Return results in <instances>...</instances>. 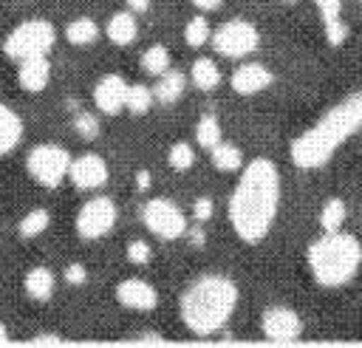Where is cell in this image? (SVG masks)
I'll return each mask as SVG.
<instances>
[{
    "label": "cell",
    "instance_id": "obj_1",
    "mask_svg": "<svg viewBox=\"0 0 362 348\" xmlns=\"http://www.w3.org/2000/svg\"><path fill=\"white\" fill-rule=\"evenodd\" d=\"M280 209V170L272 158H252L240 167L238 184L229 195V224L243 243H260Z\"/></svg>",
    "mask_w": 362,
    "mask_h": 348
},
{
    "label": "cell",
    "instance_id": "obj_2",
    "mask_svg": "<svg viewBox=\"0 0 362 348\" xmlns=\"http://www.w3.org/2000/svg\"><path fill=\"white\" fill-rule=\"evenodd\" d=\"M362 130V91L348 93L331 105L311 127H305L288 144V156L300 170H317L328 164L337 150Z\"/></svg>",
    "mask_w": 362,
    "mask_h": 348
},
{
    "label": "cell",
    "instance_id": "obj_3",
    "mask_svg": "<svg viewBox=\"0 0 362 348\" xmlns=\"http://www.w3.org/2000/svg\"><path fill=\"white\" fill-rule=\"evenodd\" d=\"M238 300H240L238 283L226 274L209 272L187 283L178 300V314H181V323L192 334L206 337V334L221 331L229 323V317L238 308Z\"/></svg>",
    "mask_w": 362,
    "mask_h": 348
},
{
    "label": "cell",
    "instance_id": "obj_4",
    "mask_svg": "<svg viewBox=\"0 0 362 348\" xmlns=\"http://www.w3.org/2000/svg\"><path fill=\"white\" fill-rule=\"evenodd\" d=\"M308 272L317 286L339 289L351 283L362 266V243L351 232H322L305 252Z\"/></svg>",
    "mask_w": 362,
    "mask_h": 348
},
{
    "label": "cell",
    "instance_id": "obj_5",
    "mask_svg": "<svg viewBox=\"0 0 362 348\" xmlns=\"http://www.w3.org/2000/svg\"><path fill=\"white\" fill-rule=\"evenodd\" d=\"M57 42V28L54 23L34 17V20H23L20 25H14L6 40H3V54L14 62L28 59V57H42L54 48Z\"/></svg>",
    "mask_w": 362,
    "mask_h": 348
},
{
    "label": "cell",
    "instance_id": "obj_6",
    "mask_svg": "<svg viewBox=\"0 0 362 348\" xmlns=\"http://www.w3.org/2000/svg\"><path fill=\"white\" fill-rule=\"evenodd\" d=\"M68 170H71V153L62 144L42 141V144H34L25 156V173L31 175L34 184L45 190L59 187L68 178Z\"/></svg>",
    "mask_w": 362,
    "mask_h": 348
},
{
    "label": "cell",
    "instance_id": "obj_7",
    "mask_svg": "<svg viewBox=\"0 0 362 348\" xmlns=\"http://www.w3.org/2000/svg\"><path fill=\"white\" fill-rule=\"evenodd\" d=\"M209 42H212L218 57L243 59L260 48V31L249 20H226L218 28H212Z\"/></svg>",
    "mask_w": 362,
    "mask_h": 348
},
{
    "label": "cell",
    "instance_id": "obj_8",
    "mask_svg": "<svg viewBox=\"0 0 362 348\" xmlns=\"http://www.w3.org/2000/svg\"><path fill=\"white\" fill-rule=\"evenodd\" d=\"M141 224L147 226L150 235L161 240H178L187 232V215L170 198H150L141 207Z\"/></svg>",
    "mask_w": 362,
    "mask_h": 348
},
{
    "label": "cell",
    "instance_id": "obj_9",
    "mask_svg": "<svg viewBox=\"0 0 362 348\" xmlns=\"http://www.w3.org/2000/svg\"><path fill=\"white\" fill-rule=\"evenodd\" d=\"M116 218H119V212H116L113 198L93 195L79 207V212L74 218V229L82 240H99V238L110 235V229L116 226Z\"/></svg>",
    "mask_w": 362,
    "mask_h": 348
},
{
    "label": "cell",
    "instance_id": "obj_10",
    "mask_svg": "<svg viewBox=\"0 0 362 348\" xmlns=\"http://www.w3.org/2000/svg\"><path fill=\"white\" fill-rule=\"evenodd\" d=\"M260 331L272 342H294L303 334V317L288 306H269L260 314Z\"/></svg>",
    "mask_w": 362,
    "mask_h": 348
},
{
    "label": "cell",
    "instance_id": "obj_11",
    "mask_svg": "<svg viewBox=\"0 0 362 348\" xmlns=\"http://www.w3.org/2000/svg\"><path fill=\"white\" fill-rule=\"evenodd\" d=\"M107 178H110V167H107V161H105L102 156H96V153H82V156L71 158L68 181H71L76 190H85V192L99 190V187L107 184Z\"/></svg>",
    "mask_w": 362,
    "mask_h": 348
},
{
    "label": "cell",
    "instance_id": "obj_12",
    "mask_svg": "<svg viewBox=\"0 0 362 348\" xmlns=\"http://www.w3.org/2000/svg\"><path fill=\"white\" fill-rule=\"evenodd\" d=\"M124 96H127V79L122 74H105L93 85V105L105 116H119L124 110Z\"/></svg>",
    "mask_w": 362,
    "mask_h": 348
},
{
    "label": "cell",
    "instance_id": "obj_13",
    "mask_svg": "<svg viewBox=\"0 0 362 348\" xmlns=\"http://www.w3.org/2000/svg\"><path fill=\"white\" fill-rule=\"evenodd\" d=\"M116 300H119V306H124L130 311H153L158 306V291L150 280L124 277L116 283Z\"/></svg>",
    "mask_w": 362,
    "mask_h": 348
},
{
    "label": "cell",
    "instance_id": "obj_14",
    "mask_svg": "<svg viewBox=\"0 0 362 348\" xmlns=\"http://www.w3.org/2000/svg\"><path fill=\"white\" fill-rule=\"evenodd\" d=\"M272 82H274V74L263 62H240L229 76L232 91L240 96H255V93L266 91Z\"/></svg>",
    "mask_w": 362,
    "mask_h": 348
},
{
    "label": "cell",
    "instance_id": "obj_15",
    "mask_svg": "<svg viewBox=\"0 0 362 348\" xmlns=\"http://www.w3.org/2000/svg\"><path fill=\"white\" fill-rule=\"evenodd\" d=\"M17 82L25 93H40L48 88L51 82V62H48V54L42 57H28V59H20L17 62Z\"/></svg>",
    "mask_w": 362,
    "mask_h": 348
},
{
    "label": "cell",
    "instance_id": "obj_16",
    "mask_svg": "<svg viewBox=\"0 0 362 348\" xmlns=\"http://www.w3.org/2000/svg\"><path fill=\"white\" fill-rule=\"evenodd\" d=\"M105 37H107L113 45H119V48L133 45L136 37H139V20H136V14H133L130 8L110 14V20H107V25H105Z\"/></svg>",
    "mask_w": 362,
    "mask_h": 348
},
{
    "label": "cell",
    "instance_id": "obj_17",
    "mask_svg": "<svg viewBox=\"0 0 362 348\" xmlns=\"http://www.w3.org/2000/svg\"><path fill=\"white\" fill-rule=\"evenodd\" d=\"M23 289H25V294H28L31 300L45 303V300H51L54 291H57V274H54L48 266H31V269L25 272V277H23Z\"/></svg>",
    "mask_w": 362,
    "mask_h": 348
},
{
    "label": "cell",
    "instance_id": "obj_18",
    "mask_svg": "<svg viewBox=\"0 0 362 348\" xmlns=\"http://www.w3.org/2000/svg\"><path fill=\"white\" fill-rule=\"evenodd\" d=\"M23 119L14 108L0 102V156H8L23 141Z\"/></svg>",
    "mask_w": 362,
    "mask_h": 348
},
{
    "label": "cell",
    "instance_id": "obj_19",
    "mask_svg": "<svg viewBox=\"0 0 362 348\" xmlns=\"http://www.w3.org/2000/svg\"><path fill=\"white\" fill-rule=\"evenodd\" d=\"M184 91H187V76L181 71H170V68L153 85V96L158 105H175L184 96Z\"/></svg>",
    "mask_w": 362,
    "mask_h": 348
},
{
    "label": "cell",
    "instance_id": "obj_20",
    "mask_svg": "<svg viewBox=\"0 0 362 348\" xmlns=\"http://www.w3.org/2000/svg\"><path fill=\"white\" fill-rule=\"evenodd\" d=\"M189 82H192L198 91H215V88L223 82V74H221V68H218L215 59L198 57V59L189 65Z\"/></svg>",
    "mask_w": 362,
    "mask_h": 348
},
{
    "label": "cell",
    "instance_id": "obj_21",
    "mask_svg": "<svg viewBox=\"0 0 362 348\" xmlns=\"http://www.w3.org/2000/svg\"><path fill=\"white\" fill-rule=\"evenodd\" d=\"M99 23L93 20V17H74L68 25H65V31H62V37L71 42V45H76V48H85V45H93L96 40H99Z\"/></svg>",
    "mask_w": 362,
    "mask_h": 348
},
{
    "label": "cell",
    "instance_id": "obj_22",
    "mask_svg": "<svg viewBox=\"0 0 362 348\" xmlns=\"http://www.w3.org/2000/svg\"><path fill=\"white\" fill-rule=\"evenodd\" d=\"M209 161H212V167L221 170V173H238V170L243 167V150H240L238 144L221 139V141L209 150Z\"/></svg>",
    "mask_w": 362,
    "mask_h": 348
},
{
    "label": "cell",
    "instance_id": "obj_23",
    "mask_svg": "<svg viewBox=\"0 0 362 348\" xmlns=\"http://www.w3.org/2000/svg\"><path fill=\"white\" fill-rule=\"evenodd\" d=\"M320 229L322 232H339L345 226V218H348V207L342 198H328L320 209Z\"/></svg>",
    "mask_w": 362,
    "mask_h": 348
},
{
    "label": "cell",
    "instance_id": "obj_24",
    "mask_svg": "<svg viewBox=\"0 0 362 348\" xmlns=\"http://www.w3.org/2000/svg\"><path fill=\"white\" fill-rule=\"evenodd\" d=\"M141 71L150 74V76H161L167 68H170V48L161 45V42H153L150 48L141 51Z\"/></svg>",
    "mask_w": 362,
    "mask_h": 348
},
{
    "label": "cell",
    "instance_id": "obj_25",
    "mask_svg": "<svg viewBox=\"0 0 362 348\" xmlns=\"http://www.w3.org/2000/svg\"><path fill=\"white\" fill-rule=\"evenodd\" d=\"M156 96H153V88L141 85V82H133L127 85V96H124V110L133 113V116H144L150 108H153Z\"/></svg>",
    "mask_w": 362,
    "mask_h": 348
},
{
    "label": "cell",
    "instance_id": "obj_26",
    "mask_svg": "<svg viewBox=\"0 0 362 348\" xmlns=\"http://www.w3.org/2000/svg\"><path fill=\"white\" fill-rule=\"evenodd\" d=\"M48 224H51V212L45 207H34L20 218L17 232H20V238H40L48 229Z\"/></svg>",
    "mask_w": 362,
    "mask_h": 348
},
{
    "label": "cell",
    "instance_id": "obj_27",
    "mask_svg": "<svg viewBox=\"0 0 362 348\" xmlns=\"http://www.w3.org/2000/svg\"><path fill=\"white\" fill-rule=\"evenodd\" d=\"M221 139H223V133H221V122H218V116L204 113V116L195 122V144L204 147V150H212Z\"/></svg>",
    "mask_w": 362,
    "mask_h": 348
},
{
    "label": "cell",
    "instance_id": "obj_28",
    "mask_svg": "<svg viewBox=\"0 0 362 348\" xmlns=\"http://www.w3.org/2000/svg\"><path fill=\"white\" fill-rule=\"evenodd\" d=\"M209 37H212V28H209V20H206L204 14H195V17L187 20V25H184V42H187L189 48L206 45Z\"/></svg>",
    "mask_w": 362,
    "mask_h": 348
},
{
    "label": "cell",
    "instance_id": "obj_29",
    "mask_svg": "<svg viewBox=\"0 0 362 348\" xmlns=\"http://www.w3.org/2000/svg\"><path fill=\"white\" fill-rule=\"evenodd\" d=\"M167 164L175 173H187L195 164V147L189 141H173L170 150H167Z\"/></svg>",
    "mask_w": 362,
    "mask_h": 348
},
{
    "label": "cell",
    "instance_id": "obj_30",
    "mask_svg": "<svg viewBox=\"0 0 362 348\" xmlns=\"http://www.w3.org/2000/svg\"><path fill=\"white\" fill-rule=\"evenodd\" d=\"M74 130H76V136H79V139H85V141L99 139V133H102L99 116H96V113H90V110H76V116H74Z\"/></svg>",
    "mask_w": 362,
    "mask_h": 348
},
{
    "label": "cell",
    "instance_id": "obj_31",
    "mask_svg": "<svg viewBox=\"0 0 362 348\" xmlns=\"http://www.w3.org/2000/svg\"><path fill=\"white\" fill-rule=\"evenodd\" d=\"M124 255H127V260H130L133 266H147V263L153 260V246H150L147 240L136 238V240H130V243H127Z\"/></svg>",
    "mask_w": 362,
    "mask_h": 348
},
{
    "label": "cell",
    "instance_id": "obj_32",
    "mask_svg": "<svg viewBox=\"0 0 362 348\" xmlns=\"http://www.w3.org/2000/svg\"><path fill=\"white\" fill-rule=\"evenodd\" d=\"M322 31H325L328 45H342L348 40V25H345L342 17L339 20H331V23H322Z\"/></svg>",
    "mask_w": 362,
    "mask_h": 348
},
{
    "label": "cell",
    "instance_id": "obj_33",
    "mask_svg": "<svg viewBox=\"0 0 362 348\" xmlns=\"http://www.w3.org/2000/svg\"><path fill=\"white\" fill-rule=\"evenodd\" d=\"M212 212H215V201L209 195H201V198L192 201V218H195V224H206L212 218Z\"/></svg>",
    "mask_w": 362,
    "mask_h": 348
},
{
    "label": "cell",
    "instance_id": "obj_34",
    "mask_svg": "<svg viewBox=\"0 0 362 348\" xmlns=\"http://www.w3.org/2000/svg\"><path fill=\"white\" fill-rule=\"evenodd\" d=\"M62 280L68 283V286H85L88 283V269H85V263H68L65 269H62Z\"/></svg>",
    "mask_w": 362,
    "mask_h": 348
},
{
    "label": "cell",
    "instance_id": "obj_35",
    "mask_svg": "<svg viewBox=\"0 0 362 348\" xmlns=\"http://www.w3.org/2000/svg\"><path fill=\"white\" fill-rule=\"evenodd\" d=\"M317 11H320V20L322 23H331V20H339V11H342V0H314Z\"/></svg>",
    "mask_w": 362,
    "mask_h": 348
},
{
    "label": "cell",
    "instance_id": "obj_36",
    "mask_svg": "<svg viewBox=\"0 0 362 348\" xmlns=\"http://www.w3.org/2000/svg\"><path fill=\"white\" fill-rule=\"evenodd\" d=\"M201 226H204V224H195L192 229L187 226V232H184V235L189 238V243H192V246H198V249L206 243V235H204V229H201Z\"/></svg>",
    "mask_w": 362,
    "mask_h": 348
},
{
    "label": "cell",
    "instance_id": "obj_37",
    "mask_svg": "<svg viewBox=\"0 0 362 348\" xmlns=\"http://www.w3.org/2000/svg\"><path fill=\"white\" fill-rule=\"evenodd\" d=\"M150 184H153V175H150V170H139L136 173V190H150Z\"/></svg>",
    "mask_w": 362,
    "mask_h": 348
},
{
    "label": "cell",
    "instance_id": "obj_38",
    "mask_svg": "<svg viewBox=\"0 0 362 348\" xmlns=\"http://www.w3.org/2000/svg\"><path fill=\"white\" fill-rule=\"evenodd\" d=\"M31 342H34V345H59L62 337H59V334H37Z\"/></svg>",
    "mask_w": 362,
    "mask_h": 348
},
{
    "label": "cell",
    "instance_id": "obj_39",
    "mask_svg": "<svg viewBox=\"0 0 362 348\" xmlns=\"http://www.w3.org/2000/svg\"><path fill=\"white\" fill-rule=\"evenodd\" d=\"M198 11H215V8H221L223 6V0H189Z\"/></svg>",
    "mask_w": 362,
    "mask_h": 348
},
{
    "label": "cell",
    "instance_id": "obj_40",
    "mask_svg": "<svg viewBox=\"0 0 362 348\" xmlns=\"http://www.w3.org/2000/svg\"><path fill=\"white\" fill-rule=\"evenodd\" d=\"M124 6L133 11V14H144L150 8V0H124Z\"/></svg>",
    "mask_w": 362,
    "mask_h": 348
},
{
    "label": "cell",
    "instance_id": "obj_41",
    "mask_svg": "<svg viewBox=\"0 0 362 348\" xmlns=\"http://www.w3.org/2000/svg\"><path fill=\"white\" fill-rule=\"evenodd\" d=\"M136 342H144V345H147V342H153V345H161V342H164V337H158V334H141Z\"/></svg>",
    "mask_w": 362,
    "mask_h": 348
},
{
    "label": "cell",
    "instance_id": "obj_42",
    "mask_svg": "<svg viewBox=\"0 0 362 348\" xmlns=\"http://www.w3.org/2000/svg\"><path fill=\"white\" fill-rule=\"evenodd\" d=\"M3 342H8V331H6V325L0 323V345H3Z\"/></svg>",
    "mask_w": 362,
    "mask_h": 348
},
{
    "label": "cell",
    "instance_id": "obj_43",
    "mask_svg": "<svg viewBox=\"0 0 362 348\" xmlns=\"http://www.w3.org/2000/svg\"><path fill=\"white\" fill-rule=\"evenodd\" d=\"M283 3H297V0H283Z\"/></svg>",
    "mask_w": 362,
    "mask_h": 348
}]
</instances>
